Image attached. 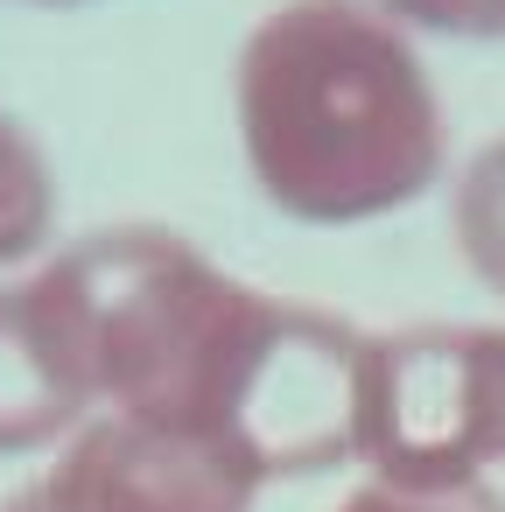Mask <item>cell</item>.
<instances>
[{
    "instance_id": "cell-1",
    "label": "cell",
    "mask_w": 505,
    "mask_h": 512,
    "mask_svg": "<svg viewBox=\"0 0 505 512\" xmlns=\"http://www.w3.org/2000/svg\"><path fill=\"white\" fill-rule=\"evenodd\" d=\"M92 407L197 435L260 484L351 456L365 337L323 309L274 302L190 239L127 225L29 274Z\"/></svg>"
},
{
    "instance_id": "cell-2",
    "label": "cell",
    "mask_w": 505,
    "mask_h": 512,
    "mask_svg": "<svg viewBox=\"0 0 505 512\" xmlns=\"http://www.w3.org/2000/svg\"><path fill=\"white\" fill-rule=\"evenodd\" d=\"M239 148L295 225H365L435 190V85L379 0H281L239 50Z\"/></svg>"
},
{
    "instance_id": "cell-3",
    "label": "cell",
    "mask_w": 505,
    "mask_h": 512,
    "mask_svg": "<svg viewBox=\"0 0 505 512\" xmlns=\"http://www.w3.org/2000/svg\"><path fill=\"white\" fill-rule=\"evenodd\" d=\"M351 456L372 484L463 491L505 463V330L491 323H414L365 337Z\"/></svg>"
},
{
    "instance_id": "cell-4",
    "label": "cell",
    "mask_w": 505,
    "mask_h": 512,
    "mask_svg": "<svg viewBox=\"0 0 505 512\" xmlns=\"http://www.w3.org/2000/svg\"><path fill=\"white\" fill-rule=\"evenodd\" d=\"M57 512H253L260 477L176 428L92 414L43 477Z\"/></svg>"
},
{
    "instance_id": "cell-5",
    "label": "cell",
    "mask_w": 505,
    "mask_h": 512,
    "mask_svg": "<svg viewBox=\"0 0 505 512\" xmlns=\"http://www.w3.org/2000/svg\"><path fill=\"white\" fill-rule=\"evenodd\" d=\"M85 421H92V393L64 358L43 302L29 295V281L0 288V456L50 449Z\"/></svg>"
},
{
    "instance_id": "cell-6",
    "label": "cell",
    "mask_w": 505,
    "mask_h": 512,
    "mask_svg": "<svg viewBox=\"0 0 505 512\" xmlns=\"http://www.w3.org/2000/svg\"><path fill=\"white\" fill-rule=\"evenodd\" d=\"M57 225V176L29 127L0 113V267H29Z\"/></svg>"
},
{
    "instance_id": "cell-7",
    "label": "cell",
    "mask_w": 505,
    "mask_h": 512,
    "mask_svg": "<svg viewBox=\"0 0 505 512\" xmlns=\"http://www.w3.org/2000/svg\"><path fill=\"white\" fill-rule=\"evenodd\" d=\"M449 211H456V246H463L470 274H477L491 295H505V141H491V148L463 169Z\"/></svg>"
},
{
    "instance_id": "cell-8",
    "label": "cell",
    "mask_w": 505,
    "mask_h": 512,
    "mask_svg": "<svg viewBox=\"0 0 505 512\" xmlns=\"http://www.w3.org/2000/svg\"><path fill=\"white\" fill-rule=\"evenodd\" d=\"M379 15L456 43H505V0H379Z\"/></svg>"
},
{
    "instance_id": "cell-9",
    "label": "cell",
    "mask_w": 505,
    "mask_h": 512,
    "mask_svg": "<svg viewBox=\"0 0 505 512\" xmlns=\"http://www.w3.org/2000/svg\"><path fill=\"white\" fill-rule=\"evenodd\" d=\"M337 512H505V498L491 484H463V491H400V484H365L351 491Z\"/></svg>"
},
{
    "instance_id": "cell-10",
    "label": "cell",
    "mask_w": 505,
    "mask_h": 512,
    "mask_svg": "<svg viewBox=\"0 0 505 512\" xmlns=\"http://www.w3.org/2000/svg\"><path fill=\"white\" fill-rule=\"evenodd\" d=\"M0 512H57V505L43 498V484H22L15 498H0Z\"/></svg>"
},
{
    "instance_id": "cell-11",
    "label": "cell",
    "mask_w": 505,
    "mask_h": 512,
    "mask_svg": "<svg viewBox=\"0 0 505 512\" xmlns=\"http://www.w3.org/2000/svg\"><path fill=\"white\" fill-rule=\"evenodd\" d=\"M22 8H78V0H22Z\"/></svg>"
}]
</instances>
